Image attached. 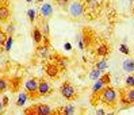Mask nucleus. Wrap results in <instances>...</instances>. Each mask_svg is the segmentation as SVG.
Instances as JSON below:
<instances>
[{
	"label": "nucleus",
	"instance_id": "f257e3e1",
	"mask_svg": "<svg viewBox=\"0 0 134 115\" xmlns=\"http://www.w3.org/2000/svg\"><path fill=\"white\" fill-rule=\"evenodd\" d=\"M99 102L103 103L106 107H115L118 103V94H116L115 88L110 87V85L104 87L99 94Z\"/></svg>",
	"mask_w": 134,
	"mask_h": 115
},
{
	"label": "nucleus",
	"instance_id": "f03ea898",
	"mask_svg": "<svg viewBox=\"0 0 134 115\" xmlns=\"http://www.w3.org/2000/svg\"><path fill=\"white\" fill-rule=\"evenodd\" d=\"M53 114L54 112L50 108V106L43 104V103L30 106L29 108L25 110V115H53Z\"/></svg>",
	"mask_w": 134,
	"mask_h": 115
},
{
	"label": "nucleus",
	"instance_id": "7ed1b4c3",
	"mask_svg": "<svg viewBox=\"0 0 134 115\" xmlns=\"http://www.w3.org/2000/svg\"><path fill=\"white\" fill-rule=\"evenodd\" d=\"M121 103L123 108H127L131 104H134V88H126L121 91Z\"/></svg>",
	"mask_w": 134,
	"mask_h": 115
},
{
	"label": "nucleus",
	"instance_id": "20e7f679",
	"mask_svg": "<svg viewBox=\"0 0 134 115\" xmlns=\"http://www.w3.org/2000/svg\"><path fill=\"white\" fill-rule=\"evenodd\" d=\"M60 94H61V96L64 97V99H66V100H73V99H76V96H77L73 85H72L69 81H65V83L61 85Z\"/></svg>",
	"mask_w": 134,
	"mask_h": 115
},
{
	"label": "nucleus",
	"instance_id": "39448f33",
	"mask_svg": "<svg viewBox=\"0 0 134 115\" xmlns=\"http://www.w3.org/2000/svg\"><path fill=\"white\" fill-rule=\"evenodd\" d=\"M84 7L80 2H72L68 5V12L72 18H80L84 15Z\"/></svg>",
	"mask_w": 134,
	"mask_h": 115
},
{
	"label": "nucleus",
	"instance_id": "423d86ee",
	"mask_svg": "<svg viewBox=\"0 0 134 115\" xmlns=\"http://www.w3.org/2000/svg\"><path fill=\"white\" fill-rule=\"evenodd\" d=\"M25 89L26 92L31 96V99H35L38 96V80L37 79H29L25 83Z\"/></svg>",
	"mask_w": 134,
	"mask_h": 115
},
{
	"label": "nucleus",
	"instance_id": "0eeeda50",
	"mask_svg": "<svg viewBox=\"0 0 134 115\" xmlns=\"http://www.w3.org/2000/svg\"><path fill=\"white\" fill-rule=\"evenodd\" d=\"M35 54L42 58H52V53H50V46H46V45H37V50H35Z\"/></svg>",
	"mask_w": 134,
	"mask_h": 115
},
{
	"label": "nucleus",
	"instance_id": "6e6552de",
	"mask_svg": "<svg viewBox=\"0 0 134 115\" xmlns=\"http://www.w3.org/2000/svg\"><path fill=\"white\" fill-rule=\"evenodd\" d=\"M50 91H52V87L46 80L41 79L38 81V96H48L50 94Z\"/></svg>",
	"mask_w": 134,
	"mask_h": 115
},
{
	"label": "nucleus",
	"instance_id": "1a4fd4ad",
	"mask_svg": "<svg viewBox=\"0 0 134 115\" xmlns=\"http://www.w3.org/2000/svg\"><path fill=\"white\" fill-rule=\"evenodd\" d=\"M60 71H61V69L58 68V65L54 64V62H49L48 65H46V69H45L46 74H48L50 79H58Z\"/></svg>",
	"mask_w": 134,
	"mask_h": 115
},
{
	"label": "nucleus",
	"instance_id": "9d476101",
	"mask_svg": "<svg viewBox=\"0 0 134 115\" xmlns=\"http://www.w3.org/2000/svg\"><path fill=\"white\" fill-rule=\"evenodd\" d=\"M53 5L50 3H43L41 5V8H39V15H41L42 19H48L53 15Z\"/></svg>",
	"mask_w": 134,
	"mask_h": 115
},
{
	"label": "nucleus",
	"instance_id": "9b49d317",
	"mask_svg": "<svg viewBox=\"0 0 134 115\" xmlns=\"http://www.w3.org/2000/svg\"><path fill=\"white\" fill-rule=\"evenodd\" d=\"M53 62L57 64L61 71H65V69L68 68V65H69V60L66 57L60 56V54H57V53H56V54H54V61H53Z\"/></svg>",
	"mask_w": 134,
	"mask_h": 115
},
{
	"label": "nucleus",
	"instance_id": "f8f14e48",
	"mask_svg": "<svg viewBox=\"0 0 134 115\" xmlns=\"http://www.w3.org/2000/svg\"><path fill=\"white\" fill-rule=\"evenodd\" d=\"M11 16V11L8 5H0V22H7Z\"/></svg>",
	"mask_w": 134,
	"mask_h": 115
},
{
	"label": "nucleus",
	"instance_id": "ddd939ff",
	"mask_svg": "<svg viewBox=\"0 0 134 115\" xmlns=\"http://www.w3.org/2000/svg\"><path fill=\"white\" fill-rule=\"evenodd\" d=\"M31 37H33V39H34V43H35V45H41L42 38H43V34L41 33V30H39V27H38V26H35V27L33 28Z\"/></svg>",
	"mask_w": 134,
	"mask_h": 115
},
{
	"label": "nucleus",
	"instance_id": "4468645a",
	"mask_svg": "<svg viewBox=\"0 0 134 115\" xmlns=\"http://www.w3.org/2000/svg\"><path fill=\"white\" fill-rule=\"evenodd\" d=\"M122 69L126 73H134V60L133 58L125 60L123 64H122Z\"/></svg>",
	"mask_w": 134,
	"mask_h": 115
},
{
	"label": "nucleus",
	"instance_id": "2eb2a0df",
	"mask_svg": "<svg viewBox=\"0 0 134 115\" xmlns=\"http://www.w3.org/2000/svg\"><path fill=\"white\" fill-rule=\"evenodd\" d=\"M96 54L99 57H107L110 54V48H108V45L106 43H100L98 48H96Z\"/></svg>",
	"mask_w": 134,
	"mask_h": 115
},
{
	"label": "nucleus",
	"instance_id": "dca6fc26",
	"mask_svg": "<svg viewBox=\"0 0 134 115\" xmlns=\"http://www.w3.org/2000/svg\"><path fill=\"white\" fill-rule=\"evenodd\" d=\"M103 88H104V84H103V81L99 79V80H96V81H93V85H92L91 91H92L93 95H98V94H100V91L103 89Z\"/></svg>",
	"mask_w": 134,
	"mask_h": 115
},
{
	"label": "nucleus",
	"instance_id": "f3484780",
	"mask_svg": "<svg viewBox=\"0 0 134 115\" xmlns=\"http://www.w3.org/2000/svg\"><path fill=\"white\" fill-rule=\"evenodd\" d=\"M108 66V61H107V58L106 57H102L98 62L95 64V68H98L100 72H103V71H106V68Z\"/></svg>",
	"mask_w": 134,
	"mask_h": 115
},
{
	"label": "nucleus",
	"instance_id": "a211bd4d",
	"mask_svg": "<svg viewBox=\"0 0 134 115\" xmlns=\"http://www.w3.org/2000/svg\"><path fill=\"white\" fill-rule=\"evenodd\" d=\"M39 30H41V33L43 35H49V25H48V22H46V19H42L41 18V22H39Z\"/></svg>",
	"mask_w": 134,
	"mask_h": 115
},
{
	"label": "nucleus",
	"instance_id": "6ab92c4d",
	"mask_svg": "<svg viewBox=\"0 0 134 115\" xmlns=\"http://www.w3.org/2000/svg\"><path fill=\"white\" fill-rule=\"evenodd\" d=\"M27 99H29V95H27V92H23V94H20V95L18 96V100H16V106H18V107H23V106L26 104Z\"/></svg>",
	"mask_w": 134,
	"mask_h": 115
},
{
	"label": "nucleus",
	"instance_id": "aec40b11",
	"mask_svg": "<svg viewBox=\"0 0 134 115\" xmlns=\"http://www.w3.org/2000/svg\"><path fill=\"white\" fill-rule=\"evenodd\" d=\"M8 88H10V81L4 77H0V94L5 92Z\"/></svg>",
	"mask_w": 134,
	"mask_h": 115
},
{
	"label": "nucleus",
	"instance_id": "412c9836",
	"mask_svg": "<svg viewBox=\"0 0 134 115\" xmlns=\"http://www.w3.org/2000/svg\"><path fill=\"white\" fill-rule=\"evenodd\" d=\"M100 76H102V72L99 71L98 68H93L92 71L90 72V79H91V80H93V81L99 80V79H100Z\"/></svg>",
	"mask_w": 134,
	"mask_h": 115
},
{
	"label": "nucleus",
	"instance_id": "4be33fe9",
	"mask_svg": "<svg viewBox=\"0 0 134 115\" xmlns=\"http://www.w3.org/2000/svg\"><path fill=\"white\" fill-rule=\"evenodd\" d=\"M100 80L103 81L104 87L110 85V83H111V74H110V72H108V73H103V74H102V76H100Z\"/></svg>",
	"mask_w": 134,
	"mask_h": 115
},
{
	"label": "nucleus",
	"instance_id": "5701e85b",
	"mask_svg": "<svg viewBox=\"0 0 134 115\" xmlns=\"http://www.w3.org/2000/svg\"><path fill=\"white\" fill-rule=\"evenodd\" d=\"M125 84L127 88H134V74L133 73H129V76L125 80Z\"/></svg>",
	"mask_w": 134,
	"mask_h": 115
},
{
	"label": "nucleus",
	"instance_id": "b1692460",
	"mask_svg": "<svg viewBox=\"0 0 134 115\" xmlns=\"http://www.w3.org/2000/svg\"><path fill=\"white\" fill-rule=\"evenodd\" d=\"M4 33H5L7 37H12V35H14V33H15V25H14V23H10V25L7 26V28H5Z\"/></svg>",
	"mask_w": 134,
	"mask_h": 115
},
{
	"label": "nucleus",
	"instance_id": "393cba45",
	"mask_svg": "<svg viewBox=\"0 0 134 115\" xmlns=\"http://www.w3.org/2000/svg\"><path fill=\"white\" fill-rule=\"evenodd\" d=\"M85 3H87V7H88V8H91V10L98 8V5H99L98 0H85Z\"/></svg>",
	"mask_w": 134,
	"mask_h": 115
},
{
	"label": "nucleus",
	"instance_id": "a878e982",
	"mask_svg": "<svg viewBox=\"0 0 134 115\" xmlns=\"http://www.w3.org/2000/svg\"><path fill=\"white\" fill-rule=\"evenodd\" d=\"M62 111H64V115H73V112H75V107H73V106L62 107Z\"/></svg>",
	"mask_w": 134,
	"mask_h": 115
},
{
	"label": "nucleus",
	"instance_id": "bb28decb",
	"mask_svg": "<svg viewBox=\"0 0 134 115\" xmlns=\"http://www.w3.org/2000/svg\"><path fill=\"white\" fill-rule=\"evenodd\" d=\"M119 51L122 53V54H130V49L127 48V46H126V43H122L121 46H119Z\"/></svg>",
	"mask_w": 134,
	"mask_h": 115
},
{
	"label": "nucleus",
	"instance_id": "cd10ccee",
	"mask_svg": "<svg viewBox=\"0 0 134 115\" xmlns=\"http://www.w3.org/2000/svg\"><path fill=\"white\" fill-rule=\"evenodd\" d=\"M12 42H14V38L12 37H7V39H5V50L8 51L10 49H11V46H12Z\"/></svg>",
	"mask_w": 134,
	"mask_h": 115
},
{
	"label": "nucleus",
	"instance_id": "c85d7f7f",
	"mask_svg": "<svg viewBox=\"0 0 134 115\" xmlns=\"http://www.w3.org/2000/svg\"><path fill=\"white\" fill-rule=\"evenodd\" d=\"M27 15H29L30 22H34V20H35V10H33V8L27 10Z\"/></svg>",
	"mask_w": 134,
	"mask_h": 115
},
{
	"label": "nucleus",
	"instance_id": "c756f323",
	"mask_svg": "<svg viewBox=\"0 0 134 115\" xmlns=\"http://www.w3.org/2000/svg\"><path fill=\"white\" fill-rule=\"evenodd\" d=\"M56 2V4L60 7V8H65V7L68 5V0H54Z\"/></svg>",
	"mask_w": 134,
	"mask_h": 115
},
{
	"label": "nucleus",
	"instance_id": "7c9ffc66",
	"mask_svg": "<svg viewBox=\"0 0 134 115\" xmlns=\"http://www.w3.org/2000/svg\"><path fill=\"white\" fill-rule=\"evenodd\" d=\"M5 39H7V35H5V33L3 31L2 28H0V46H3V45L5 43Z\"/></svg>",
	"mask_w": 134,
	"mask_h": 115
},
{
	"label": "nucleus",
	"instance_id": "2f4dec72",
	"mask_svg": "<svg viewBox=\"0 0 134 115\" xmlns=\"http://www.w3.org/2000/svg\"><path fill=\"white\" fill-rule=\"evenodd\" d=\"M77 43H79V48H80V50H84V49H85L84 42H83V38H81V34H77Z\"/></svg>",
	"mask_w": 134,
	"mask_h": 115
},
{
	"label": "nucleus",
	"instance_id": "473e14b6",
	"mask_svg": "<svg viewBox=\"0 0 134 115\" xmlns=\"http://www.w3.org/2000/svg\"><path fill=\"white\" fill-rule=\"evenodd\" d=\"M49 35H43V38H42V41H43V45H46V46H50V42H49V38H48Z\"/></svg>",
	"mask_w": 134,
	"mask_h": 115
},
{
	"label": "nucleus",
	"instance_id": "72a5a7b5",
	"mask_svg": "<svg viewBox=\"0 0 134 115\" xmlns=\"http://www.w3.org/2000/svg\"><path fill=\"white\" fill-rule=\"evenodd\" d=\"M3 104H4V107H7L8 106V102H10V99H8V96H3Z\"/></svg>",
	"mask_w": 134,
	"mask_h": 115
},
{
	"label": "nucleus",
	"instance_id": "f704fd0d",
	"mask_svg": "<svg viewBox=\"0 0 134 115\" xmlns=\"http://www.w3.org/2000/svg\"><path fill=\"white\" fill-rule=\"evenodd\" d=\"M64 48H65V50H72V46H70V43H68V42L64 45Z\"/></svg>",
	"mask_w": 134,
	"mask_h": 115
},
{
	"label": "nucleus",
	"instance_id": "c9c22d12",
	"mask_svg": "<svg viewBox=\"0 0 134 115\" xmlns=\"http://www.w3.org/2000/svg\"><path fill=\"white\" fill-rule=\"evenodd\" d=\"M4 111V104H3V102L2 100H0V114H2Z\"/></svg>",
	"mask_w": 134,
	"mask_h": 115
},
{
	"label": "nucleus",
	"instance_id": "e433bc0d",
	"mask_svg": "<svg viewBox=\"0 0 134 115\" xmlns=\"http://www.w3.org/2000/svg\"><path fill=\"white\" fill-rule=\"evenodd\" d=\"M96 115H104V111L100 108V110H98V111H96Z\"/></svg>",
	"mask_w": 134,
	"mask_h": 115
},
{
	"label": "nucleus",
	"instance_id": "4c0bfd02",
	"mask_svg": "<svg viewBox=\"0 0 134 115\" xmlns=\"http://www.w3.org/2000/svg\"><path fill=\"white\" fill-rule=\"evenodd\" d=\"M2 54H3V46H0V57H2Z\"/></svg>",
	"mask_w": 134,
	"mask_h": 115
},
{
	"label": "nucleus",
	"instance_id": "58836bf2",
	"mask_svg": "<svg viewBox=\"0 0 134 115\" xmlns=\"http://www.w3.org/2000/svg\"><path fill=\"white\" fill-rule=\"evenodd\" d=\"M35 2H37V3H42V2H43V0H35Z\"/></svg>",
	"mask_w": 134,
	"mask_h": 115
},
{
	"label": "nucleus",
	"instance_id": "ea45409f",
	"mask_svg": "<svg viewBox=\"0 0 134 115\" xmlns=\"http://www.w3.org/2000/svg\"><path fill=\"white\" fill-rule=\"evenodd\" d=\"M26 2H27V3H31V2H33V0H26Z\"/></svg>",
	"mask_w": 134,
	"mask_h": 115
},
{
	"label": "nucleus",
	"instance_id": "a19ab883",
	"mask_svg": "<svg viewBox=\"0 0 134 115\" xmlns=\"http://www.w3.org/2000/svg\"><path fill=\"white\" fill-rule=\"evenodd\" d=\"M107 115H114V112H110V114H107Z\"/></svg>",
	"mask_w": 134,
	"mask_h": 115
},
{
	"label": "nucleus",
	"instance_id": "79ce46f5",
	"mask_svg": "<svg viewBox=\"0 0 134 115\" xmlns=\"http://www.w3.org/2000/svg\"><path fill=\"white\" fill-rule=\"evenodd\" d=\"M53 115H54V114H53Z\"/></svg>",
	"mask_w": 134,
	"mask_h": 115
}]
</instances>
